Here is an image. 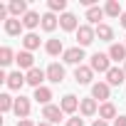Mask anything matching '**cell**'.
Here are the masks:
<instances>
[{
	"label": "cell",
	"mask_w": 126,
	"mask_h": 126,
	"mask_svg": "<svg viewBox=\"0 0 126 126\" xmlns=\"http://www.w3.org/2000/svg\"><path fill=\"white\" fill-rule=\"evenodd\" d=\"M89 67H92L94 72H99V74H106V72L111 69V57L104 54V52H96V54H92Z\"/></svg>",
	"instance_id": "obj_1"
},
{
	"label": "cell",
	"mask_w": 126,
	"mask_h": 126,
	"mask_svg": "<svg viewBox=\"0 0 126 126\" xmlns=\"http://www.w3.org/2000/svg\"><path fill=\"white\" fill-rule=\"evenodd\" d=\"M94 40H96V30L92 25H79V30H77V47H87Z\"/></svg>",
	"instance_id": "obj_2"
},
{
	"label": "cell",
	"mask_w": 126,
	"mask_h": 126,
	"mask_svg": "<svg viewBox=\"0 0 126 126\" xmlns=\"http://www.w3.org/2000/svg\"><path fill=\"white\" fill-rule=\"evenodd\" d=\"M109 94H111V87H109L106 82H96V84H92V99L106 104V101H109Z\"/></svg>",
	"instance_id": "obj_3"
},
{
	"label": "cell",
	"mask_w": 126,
	"mask_h": 126,
	"mask_svg": "<svg viewBox=\"0 0 126 126\" xmlns=\"http://www.w3.org/2000/svg\"><path fill=\"white\" fill-rule=\"evenodd\" d=\"M74 79H77V84H92L94 69H92L89 64H79V67L74 69Z\"/></svg>",
	"instance_id": "obj_4"
},
{
	"label": "cell",
	"mask_w": 126,
	"mask_h": 126,
	"mask_svg": "<svg viewBox=\"0 0 126 126\" xmlns=\"http://www.w3.org/2000/svg\"><path fill=\"white\" fill-rule=\"evenodd\" d=\"M62 59L67 62V64H82V59H84V47H69L64 54H62Z\"/></svg>",
	"instance_id": "obj_5"
},
{
	"label": "cell",
	"mask_w": 126,
	"mask_h": 126,
	"mask_svg": "<svg viewBox=\"0 0 126 126\" xmlns=\"http://www.w3.org/2000/svg\"><path fill=\"white\" fill-rule=\"evenodd\" d=\"M45 72H47V79H49L52 84H62V79H64V67H62L59 62H52Z\"/></svg>",
	"instance_id": "obj_6"
},
{
	"label": "cell",
	"mask_w": 126,
	"mask_h": 126,
	"mask_svg": "<svg viewBox=\"0 0 126 126\" xmlns=\"http://www.w3.org/2000/svg\"><path fill=\"white\" fill-rule=\"evenodd\" d=\"M62 116H64V111H62L59 106H54V104H47V106L42 109V119H47L52 126H54L57 121H62Z\"/></svg>",
	"instance_id": "obj_7"
},
{
	"label": "cell",
	"mask_w": 126,
	"mask_h": 126,
	"mask_svg": "<svg viewBox=\"0 0 126 126\" xmlns=\"http://www.w3.org/2000/svg\"><path fill=\"white\" fill-rule=\"evenodd\" d=\"M25 79H27V84H30V87L40 89V87H45L42 82L47 79V72H42V69H37V67H35V69H30V72L25 74Z\"/></svg>",
	"instance_id": "obj_8"
},
{
	"label": "cell",
	"mask_w": 126,
	"mask_h": 126,
	"mask_svg": "<svg viewBox=\"0 0 126 126\" xmlns=\"http://www.w3.org/2000/svg\"><path fill=\"white\" fill-rule=\"evenodd\" d=\"M15 62H17V67L20 69H35V57H32V52H27V49H22V52H17L15 54Z\"/></svg>",
	"instance_id": "obj_9"
},
{
	"label": "cell",
	"mask_w": 126,
	"mask_h": 126,
	"mask_svg": "<svg viewBox=\"0 0 126 126\" xmlns=\"http://www.w3.org/2000/svg\"><path fill=\"white\" fill-rule=\"evenodd\" d=\"M8 10H10V17H17V20H22V17L30 13V10H27V3H25V0H10Z\"/></svg>",
	"instance_id": "obj_10"
},
{
	"label": "cell",
	"mask_w": 126,
	"mask_h": 126,
	"mask_svg": "<svg viewBox=\"0 0 126 126\" xmlns=\"http://www.w3.org/2000/svg\"><path fill=\"white\" fill-rule=\"evenodd\" d=\"M59 27L64 30V32H77V30H79V25H77V15H74V13L59 15Z\"/></svg>",
	"instance_id": "obj_11"
},
{
	"label": "cell",
	"mask_w": 126,
	"mask_h": 126,
	"mask_svg": "<svg viewBox=\"0 0 126 126\" xmlns=\"http://www.w3.org/2000/svg\"><path fill=\"white\" fill-rule=\"evenodd\" d=\"M124 79H126V72L119 69V67H111V69L106 72V84H109V87H121Z\"/></svg>",
	"instance_id": "obj_12"
},
{
	"label": "cell",
	"mask_w": 126,
	"mask_h": 126,
	"mask_svg": "<svg viewBox=\"0 0 126 126\" xmlns=\"http://www.w3.org/2000/svg\"><path fill=\"white\" fill-rule=\"evenodd\" d=\"M13 111H15V116H17L20 121H22V119H27V116H30V99H27V96H17V99H15V109H13Z\"/></svg>",
	"instance_id": "obj_13"
},
{
	"label": "cell",
	"mask_w": 126,
	"mask_h": 126,
	"mask_svg": "<svg viewBox=\"0 0 126 126\" xmlns=\"http://www.w3.org/2000/svg\"><path fill=\"white\" fill-rule=\"evenodd\" d=\"M79 101H82V99H77L74 94H67V96H62V101H59V109L64 111V114H74V111L79 109Z\"/></svg>",
	"instance_id": "obj_14"
},
{
	"label": "cell",
	"mask_w": 126,
	"mask_h": 126,
	"mask_svg": "<svg viewBox=\"0 0 126 126\" xmlns=\"http://www.w3.org/2000/svg\"><path fill=\"white\" fill-rule=\"evenodd\" d=\"M13 92H17V89H22V84H27V79H25V74L17 69V72H10L8 74V82H5Z\"/></svg>",
	"instance_id": "obj_15"
},
{
	"label": "cell",
	"mask_w": 126,
	"mask_h": 126,
	"mask_svg": "<svg viewBox=\"0 0 126 126\" xmlns=\"http://www.w3.org/2000/svg\"><path fill=\"white\" fill-rule=\"evenodd\" d=\"M79 111H82V116H94V114L99 111V104H96V99H92V96L82 99V101H79Z\"/></svg>",
	"instance_id": "obj_16"
},
{
	"label": "cell",
	"mask_w": 126,
	"mask_h": 126,
	"mask_svg": "<svg viewBox=\"0 0 126 126\" xmlns=\"http://www.w3.org/2000/svg\"><path fill=\"white\" fill-rule=\"evenodd\" d=\"M104 15H106V13H104V8H99V5L87 8V20H89V25H96V27H99V25H101L99 20H104Z\"/></svg>",
	"instance_id": "obj_17"
},
{
	"label": "cell",
	"mask_w": 126,
	"mask_h": 126,
	"mask_svg": "<svg viewBox=\"0 0 126 126\" xmlns=\"http://www.w3.org/2000/svg\"><path fill=\"white\" fill-rule=\"evenodd\" d=\"M114 62H126V45H119V42H114L111 47H109V52H106Z\"/></svg>",
	"instance_id": "obj_18"
},
{
	"label": "cell",
	"mask_w": 126,
	"mask_h": 126,
	"mask_svg": "<svg viewBox=\"0 0 126 126\" xmlns=\"http://www.w3.org/2000/svg\"><path fill=\"white\" fill-rule=\"evenodd\" d=\"M22 25H25L27 30H35L37 25H42V15H40V13H35V10H30V13L22 17Z\"/></svg>",
	"instance_id": "obj_19"
},
{
	"label": "cell",
	"mask_w": 126,
	"mask_h": 126,
	"mask_svg": "<svg viewBox=\"0 0 126 126\" xmlns=\"http://www.w3.org/2000/svg\"><path fill=\"white\" fill-rule=\"evenodd\" d=\"M57 25H59V17H57L54 13H45V15H42V25H40V27H42L45 32H52Z\"/></svg>",
	"instance_id": "obj_20"
},
{
	"label": "cell",
	"mask_w": 126,
	"mask_h": 126,
	"mask_svg": "<svg viewBox=\"0 0 126 126\" xmlns=\"http://www.w3.org/2000/svg\"><path fill=\"white\" fill-rule=\"evenodd\" d=\"M22 27H25V25H22V20H17V17H10V20L5 22V32H8L10 37H17V35L22 32Z\"/></svg>",
	"instance_id": "obj_21"
},
{
	"label": "cell",
	"mask_w": 126,
	"mask_h": 126,
	"mask_svg": "<svg viewBox=\"0 0 126 126\" xmlns=\"http://www.w3.org/2000/svg\"><path fill=\"white\" fill-rule=\"evenodd\" d=\"M45 49H47V54H52V57L64 54V52H67V49H64V45H62V40H47Z\"/></svg>",
	"instance_id": "obj_22"
},
{
	"label": "cell",
	"mask_w": 126,
	"mask_h": 126,
	"mask_svg": "<svg viewBox=\"0 0 126 126\" xmlns=\"http://www.w3.org/2000/svg\"><path fill=\"white\" fill-rule=\"evenodd\" d=\"M37 104H49V99H52V89L49 87H40V89H35V96H32Z\"/></svg>",
	"instance_id": "obj_23"
},
{
	"label": "cell",
	"mask_w": 126,
	"mask_h": 126,
	"mask_svg": "<svg viewBox=\"0 0 126 126\" xmlns=\"http://www.w3.org/2000/svg\"><path fill=\"white\" fill-rule=\"evenodd\" d=\"M22 47H25L27 52L37 49V47H40V35H35V32H27V35L22 37Z\"/></svg>",
	"instance_id": "obj_24"
},
{
	"label": "cell",
	"mask_w": 126,
	"mask_h": 126,
	"mask_svg": "<svg viewBox=\"0 0 126 126\" xmlns=\"http://www.w3.org/2000/svg\"><path fill=\"white\" fill-rule=\"evenodd\" d=\"M104 13L109 17H121V5H119V0H106V5H104Z\"/></svg>",
	"instance_id": "obj_25"
},
{
	"label": "cell",
	"mask_w": 126,
	"mask_h": 126,
	"mask_svg": "<svg viewBox=\"0 0 126 126\" xmlns=\"http://www.w3.org/2000/svg\"><path fill=\"white\" fill-rule=\"evenodd\" d=\"M94 30H96V37H99L101 42H111V40H114V30H111L109 25H104V22H101V25H99V27H94Z\"/></svg>",
	"instance_id": "obj_26"
},
{
	"label": "cell",
	"mask_w": 126,
	"mask_h": 126,
	"mask_svg": "<svg viewBox=\"0 0 126 126\" xmlns=\"http://www.w3.org/2000/svg\"><path fill=\"white\" fill-rule=\"evenodd\" d=\"M99 119H116V106L111 104V101H106V104H101L99 106Z\"/></svg>",
	"instance_id": "obj_27"
},
{
	"label": "cell",
	"mask_w": 126,
	"mask_h": 126,
	"mask_svg": "<svg viewBox=\"0 0 126 126\" xmlns=\"http://www.w3.org/2000/svg\"><path fill=\"white\" fill-rule=\"evenodd\" d=\"M13 109H15V99H13L10 94H0V111L8 114V111H13Z\"/></svg>",
	"instance_id": "obj_28"
},
{
	"label": "cell",
	"mask_w": 126,
	"mask_h": 126,
	"mask_svg": "<svg viewBox=\"0 0 126 126\" xmlns=\"http://www.w3.org/2000/svg\"><path fill=\"white\" fill-rule=\"evenodd\" d=\"M47 8H49V13H62L64 15L67 13V0H49Z\"/></svg>",
	"instance_id": "obj_29"
},
{
	"label": "cell",
	"mask_w": 126,
	"mask_h": 126,
	"mask_svg": "<svg viewBox=\"0 0 126 126\" xmlns=\"http://www.w3.org/2000/svg\"><path fill=\"white\" fill-rule=\"evenodd\" d=\"M10 62H15L13 49H10V47H0V64H3V67H8Z\"/></svg>",
	"instance_id": "obj_30"
},
{
	"label": "cell",
	"mask_w": 126,
	"mask_h": 126,
	"mask_svg": "<svg viewBox=\"0 0 126 126\" xmlns=\"http://www.w3.org/2000/svg\"><path fill=\"white\" fill-rule=\"evenodd\" d=\"M67 126H84V119H79V116H72V119L67 121Z\"/></svg>",
	"instance_id": "obj_31"
},
{
	"label": "cell",
	"mask_w": 126,
	"mask_h": 126,
	"mask_svg": "<svg viewBox=\"0 0 126 126\" xmlns=\"http://www.w3.org/2000/svg\"><path fill=\"white\" fill-rule=\"evenodd\" d=\"M114 126H126V116H116L114 119Z\"/></svg>",
	"instance_id": "obj_32"
},
{
	"label": "cell",
	"mask_w": 126,
	"mask_h": 126,
	"mask_svg": "<svg viewBox=\"0 0 126 126\" xmlns=\"http://www.w3.org/2000/svg\"><path fill=\"white\" fill-rule=\"evenodd\" d=\"M17 126H35L30 119H22V121H17Z\"/></svg>",
	"instance_id": "obj_33"
},
{
	"label": "cell",
	"mask_w": 126,
	"mask_h": 126,
	"mask_svg": "<svg viewBox=\"0 0 126 126\" xmlns=\"http://www.w3.org/2000/svg\"><path fill=\"white\" fill-rule=\"evenodd\" d=\"M92 126H109V124H106V121H104V119H96V121H94V124H92Z\"/></svg>",
	"instance_id": "obj_34"
},
{
	"label": "cell",
	"mask_w": 126,
	"mask_h": 126,
	"mask_svg": "<svg viewBox=\"0 0 126 126\" xmlns=\"http://www.w3.org/2000/svg\"><path fill=\"white\" fill-rule=\"evenodd\" d=\"M119 22H121V27H124V30H126V13H124V15H121V17H119Z\"/></svg>",
	"instance_id": "obj_35"
},
{
	"label": "cell",
	"mask_w": 126,
	"mask_h": 126,
	"mask_svg": "<svg viewBox=\"0 0 126 126\" xmlns=\"http://www.w3.org/2000/svg\"><path fill=\"white\" fill-rule=\"evenodd\" d=\"M37 126H52V124H49V121H40Z\"/></svg>",
	"instance_id": "obj_36"
},
{
	"label": "cell",
	"mask_w": 126,
	"mask_h": 126,
	"mask_svg": "<svg viewBox=\"0 0 126 126\" xmlns=\"http://www.w3.org/2000/svg\"><path fill=\"white\" fill-rule=\"evenodd\" d=\"M124 72H126V62H124Z\"/></svg>",
	"instance_id": "obj_37"
}]
</instances>
